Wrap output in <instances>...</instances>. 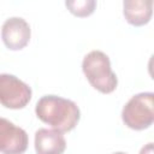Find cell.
Wrapping results in <instances>:
<instances>
[{
    "label": "cell",
    "mask_w": 154,
    "mask_h": 154,
    "mask_svg": "<svg viewBox=\"0 0 154 154\" xmlns=\"http://www.w3.org/2000/svg\"><path fill=\"white\" fill-rule=\"evenodd\" d=\"M35 113L41 122L61 134L73 130L81 119L77 103L58 95L42 96L36 102Z\"/></svg>",
    "instance_id": "6da1fadb"
},
{
    "label": "cell",
    "mask_w": 154,
    "mask_h": 154,
    "mask_svg": "<svg viewBox=\"0 0 154 154\" xmlns=\"http://www.w3.org/2000/svg\"><path fill=\"white\" fill-rule=\"evenodd\" d=\"M31 29L28 22L20 17L7 18L1 26L4 45L11 51L23 49L30 41Z\"/></svg>",
    "instance_id": "8992f818"
},
{
    "label": "cell",
    "mask_w": 154,
    "mask_h": 154,
    "mask_svg": "<svg viewBox=\"0 0 154 154\" xmlns=\"http://www.w3.org/2000/svg\"><path fill=\"white\" fill-rule=\"evenodd\" d=\"M122 120L136 131L150 128L154 122V94L143 91L134 95L122 109Z\"/></svg>",
    "instance_id": "3957f363"
},
{
    "label": "cell",
    "mask_w": 154,
    "mask_h": 154,
    "mask_svg": "<svg viewBox=\"0 0 154 154\" xmlns=\"http://www.w3.org/2000/svg\"><path fill=\"white\" fill-rule=\"evenodd\" d=\"M97 2L95 0H69L65 1L67 10L76 17H88L96 7Z\"/></svg>",
    "instance_id": "9c48e42d"
},
{
    "label": "cell",
    "mask_w": 154,
    "mask_h": 154,
    "mask_svg": "<svg viewBox=\"0 0 154 154\" xmlns=\"http://www.w3.org/2000/svg\"><path fill=\"white\" fill-rule=\"evenodd\" d=\"M34 143L36 154H63L66 149L64 135L53 129H38Z\"/></svg>",
    "instance_id": "52a82bcc"
},
{
    "label": "cell",
    "mask_w": 154,
    "mask_h": 154,
    "mask_svg": "<svg viewBox=\"0 0 154 154\" xmlns=\"http://www.w3.org/2000/svg\"><path fill=\"white\" fill-rule=\"evenodd\" d=\"M113 154H128V153H125V152H116Z\"/></svg>",
    "instance_id": "8fae6325"
},
{
    "label": "cell",
    "mask_w": 154,
    "mask_h": 154,
    "mask_svg": "<svg viewBox=\"0 0 154 154\" xmlns=\"http://www.w3.org/2000/svg\"><path fill=\"white\" fill-rule=\"evenodd\" d=\"M31 88L10 73H0V103L10 109L24 108L31 100Z\"/></svg>",
    "instance_id": "277c9868"
},
{
    "label": "cell",
    "mask_w": 154,
    "mask_h": 154,
    "mask_svg": "<svg viewBox=\"0 0 154 154\" xmlns=\"http://www.w3.org/2000/svg\"><path fill=\"white\" fill-rule=\"evenodd\" d=\"M82 71L90 85L102 94H111L117 89L118 78L111 67V60L102 51H91L83 58Z\"/></svg>",
    "instance_id": "7a4b0ae2"
},
{
    "label": "cell",
    "mask_w": 154,
    "mask_h": 154,
    "mask_svg": "<svg viewBox=\"0 0 154 154\" xmlns=\"http://www.w3.org/2000/svg\"><path fill=\"white\" fill-rule=\"evenodd\" d=\"M125 20L134 26H142L149 23L153 14L152 0H125L123 2Z\"/></svg>",
    "instance_id": "ba28073f"
},
{
    "label": "cell",
    "mask_w": 154,
    "mask_h": 154,
    "mask_svg": "<svg viewBox=\"0 0 154 154\" xmlns=\"http://www.w3.org/2000/svg\"><path fill=\"white\" fill-rule=\"evenodd\" d=\"M28 144L29 137L26 131L8 119L0 117V153L24 154Z\"/></svg>",
    "instance_id": "5b68a950"
},
{
    "label": "cell",
    "mask_w": 154,
    "mask_h": 154,
    "mask_svg": "<svg viewBox=\"0 0 154 154\" xmlns=\"http://www.w3.org/2000/svg\"><path fill=\"white\" fill-rule=\"evenodd\" d=\"M140 154H153V142L147 143L140 150Z\"/></svg>",
    "instance_id": "30bf717a"
}]
</instances>
